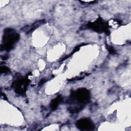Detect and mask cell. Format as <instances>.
I'll return each instance as SVG.
<instances>
[{
  "instance_id": "cell-1",
  "label": "cell",
  "mask_w": 131,
  "mask_h": 131,
  "mask_svg": "<svg viewBox=\"0 0 131 131\" xmlns=\"http://www.w3.org/2000/svg\"><path fill=\"white\" fill-rule=\"evenodd\" d=\"M90 99V93L89 90L84 88L79 89L73 91L69 98V104L78 105L81 110Z\"/></svg>"
},
{
  "instance_id": "cell-2",
  "label": "cell",
  "mask_w": 131,
  "mask_h": 131,
  "mask_svg": "<svg viewBox=\"0 0 131 131\" xmlns=\"http://www.w3.org/2000/svg\"><path fill=\"white\" fill-rule=\"evenodd\" d=\"M19 39V35L13 29H6L4 32L1 49L6 51L12 50Z\"/></svg>"
},
{
  "instance_id": "cell-3",
  "label": "cell",
  "mask_w": 131,
  "mask_h": 131,
  "mask_svg": "<svg viewBox=\"0 0 131 131\" xmlns=\"http://www.w3.org/2000/svg\"><path fill=\"white\" fill-rule=\"evenodd\" d=\"M86 26L88 28L98 33L104 32L107 34H108L110 33L107 24L100 17L95 21L86 24Z\"/></svg>"
},
{
  "instance_id": "cell-4",
  "label": "cell",
  "mask_w": 131,
  "mask_h": 131,
  "mask_svg": "<svg viewBox=\"0 0 131 131\" xmlns=\"http://www.w3.org/2000/svg\"><path fill=\"white\" fill-rule=\"evenodd\" d=\"M29 83V80L27 78L18 79L13 82V87L16 93L19 95H23L25 93Z\"/></svg>"
},
{
  "instance_id": "cell-5",
  "label": "cell",
  "mask_w": 131,
  "mask_h": 131,
  "mask_svg": "<svg viewBox=\"0 0 131 131\" xmlns=\"http://www.w3.org/2000/svg\"><path fill=\"white\" fill-rule=\"evenodd\" d=\"M76 125L81 130H93L95 129V125L93 121L89 118H81L78 120Z\"/></svg>"
},
{
  "instance_id": "cell-6",
  "label": "cell",
  "mask_w": 131,
  "mask_h": 131,
  "mask_svg": "<svg viewBox=\"0 0 131 131\" xmlns=\"http://www.w3.org/2000/svg\"><path fill=\"white\" fill-rule=\"evenodd\" d=\"M45 22V20H39L36 21L33 24H32L31 26H27L25 27H24V29H23L24 32H26L27 33H29L30 32H31L33 31L34 30L36 29V28H38L40 26H41L42 24H44Z\"/></svg>"
},
{
  "instance_id": "cell-7",
  "label": "cell",
  "mask_w": 131,
  "mask_h": 131,
  "mask_svg": "<svg viewBox=\"0 0 131 131\" xmlns=\"http://www.w3.org/2000/svg\"><path fill=\"white\" fill-rule=\"evenodd\" d=\"M62 101V98L61 96H58L55 98H54L53 100H52L50 103V107L51 110L53 111L56 109Z\"/></svg>"
},
{
  "instance_id": "cell-8",
  "label": "cell",
  "mask_w": 131,
  "mask_h": 131,
  "mask_svg": "<svg viewBox=\"0 0 131 131\" xmlns=\"http://www.w3.org/2000/svg\"><path fill=\"white\" fill-rule=\"evenodd\" d=\"M107 25L108 26L111 27L112 28H116L119 27L120 26H121V21L118 20L116 19H112L110 20L109 21L107 22Z\"/></svg>"
},
{
  "instance_id": "cell-9",
  "label": "cell",
  "mask_w": 131,
  "mask_h": 131,
  "mask_svg": "<svg viewBox=\"0 0 131 131\" xmlns=\"http://www.w3.org/2000/svg\"><path fill=\"white\" fill-rule=\"evenodd\" d=\"M1 73H7L10 72V70L8 68H7V67L5 66H3V67H1Z\"/></svg>"
},
{
  "instance_id": "cell-10",
  "label": "cell",
  "mask_w": 131,
  "mask_h": 131,
  "mask_svg": "<svg viewBox=\"0 0 131 131\" xmlns=\"http://www.w3.org/2000/svg\"><path fill=\"white\" fill-rule=\"evenodd\" d=\"M107 49L108 51L110 53V54H115L116 51H115V50H114V49L113 47H112L111 46H107Z\"/></svg>"
},
{
  "instance_id": "cell-11",
  "label": "cell",
  "mask_w": 131,
  "mask_h": 131,
  "mask_svg": "<svg viewBox=\"0 0 131 131\" xmlns=\"http://www.w3.org/2000/svg\"><path fill=\"white\" fill-rule=\"evenodd\" d=\"M45 79H42L40 81V82H39V85H42L45 82Z\"/></svg>"
}]
</instances>
